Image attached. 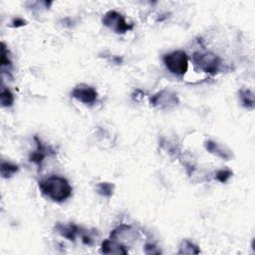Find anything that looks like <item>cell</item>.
Instances as JSON below:
<instances>
[{
    "mask_svg": "<svg viewBox=\"0 0 255 255\" xmlns=\"http://www.w3.org/2000/svg\"><path fill=\"white\" fill-rule=\"evenodd\" d=\"M41 193L54 202H64L72 196L73 187L67 178L60 175H50L38 183Z\"/></svg>",
    "mask_w": 255,
    "mask_h": 255,
    "instance_id": "6da1fadb",
    "label": "cell"
},
{
    "mask_svg": "<svg viewBox=\"0 0 255 255\" xmlns=\"http://www.w3.org/2000/svg\"><path fill=\"white\" fill-rule=\"evenodd\" d=\"M191 60L193 62V65L200 71L215 75L221 70L222 61L216 54L212 52H195L191 56Z\"/></svg>",
    "mask_w": 255,
    "mask_h": 255,
    "instance_id": "7a4b0ae2",
    "label": "cell"
},
{
    "mask_svg": "<svg viewBox=\"0 0 255 255\" xmlns=\"http://www.w3.org/2000/svg\"><path fill=\"white\" fill-rule=\"evenodd\" d=\"M162 62L171 74L178 77L183 76L188 70V56L182 50H175L164 54Z\"/></svg>",
    "mask_w": 255,
    "mask_h": 255,
    "instance_id": "3957f363",
    "label": "cell"
},
{
    "mask_svg": "<svg viewBox=\"0 0 255 255\" xmlns=\"http://www.w3.org/2000/svg\"><path fill=\"white\" fill-rule=\"evenodd\" d=\"M102 23L117 34H125L133 28L125 16L116 10H109L102 17Z\"/></svg>",
    "mask_w": 255,
    "mask_h": 255,
    "instance_id": "277c9868",
    "label": "cell"
},
{
    "mask_svg": "<svg viewBox=\"0 0 255 255\" xmlns=\"http://www.w3.org/2000/svg\"><path fill=\"white\" fill-rule=\"evenodd\" d=\"M149 103L152 107L158 109H169L179 104L177 95L167 89L160 90L149 98Z\"/></svg>",
    "mask_w": 255,
    "mask_h": 255,
    "instance_id": "5b68a950",
    "label": "cell"
},
{
    "mask_svg": "<svg viewBox=\"0 0 255 255\" xmlns=\"http://www.w3.org/2000/svg\"><path fill=\"white\" fill-rule=\"evenodd\" d=\"M138 237V231L135 230L131 225L128 224H121L115 229L112 230L110 234V238H113L120 243L126 245L128 247V244L135 241V239Z\"/></svg>",
    "mask_w": 255,
    "mask_h": 255,
    "instance_id": "8992f818",
    "label": "cell"
},
{
    "mask_svg": "<svg viewBox=\"0 0 255 255\" xmlns=\"http://www.w3.org/2000/svg\"><path fill=\"white\" fill-rule=\"evenodd\" d=\"M71 95L77 101L85 105H94L98 100L97 90L87 84L77 85L71 92Z\"/></svg>",
    "mask_w": 255,
    "mask_h": 255,
    "instance_id": "52a82bcc",
    "label": "cell"
},
{
    "mask_svg": "<svg viewBox=\"0 0 255 255\" xmlns=\"http://www.w3.org/2000/svg\"><path fill=\"white\" fill-rule=\"evenodd\" d=\"M34 140L36 142V149L30 154L29 160L34 164H36L38 168H41L45 157L48 155L56 154V151L52 146L44 144L37 135L34 136Z\"/></svg>",
    "mask_w": 255,
    "mask_h": 255,
    "instance_id": "ba28073f",
    "label": "cell"
},
{
    "mask_svg": "<svg viewBox=\"0 0 255 255\" xmlns=\"http://www.w3.org/2000/svg\"><path fill=\"white\" fill-rule=\"evenodd\" d=\"M82 227L74 224V223H63L57 222L54 226L55 232H57L62 237L68 239L69 241L74 242L78 236L81 235Z\"/></svg>",
    "mask_w": 255,
    "mask_h": 255,
    "instance_id": "9c48e42d",
    "label": "cell"
},
{
    "mask_svg": "<svg viewBox=\"0 0 255 255\" xmlns=\"http://www.w3.org/2000/svg\"><path fill=\"white\" fill-rule=\"evenodd\" d=\"M204 147L209 153H211L217 157H220L222 159L229 160L233 157L232 151L217 141L208 139L204 142Z\"/></svg>",
    "mask_w": 255,
    "mask_h": 255,
    "instance_id": "30bf717a",
    "label": "cell"
},
{
    "mask_svg": "<svg viewBox=\"0 0 255 255\" xmlns=\"http://www.w3.org/2000/svg\"><path fill=\"white\" fill-rule=\"evenodd\" d=\"M101 252L104 254H128V248L126 245L120 243L119 241L109 238L102 242Z\"/></svg>",
    "mask_w": 255,
    "mask_h": 255,
    "instance_id": "8fae6325",
    "label": "cell"
},
{
    "mask_svg": "<svg viewBox=\"0 0 255 255\" xmlns=\"http://www.w3.org/2000/svg\"><path fill=\"white\" fill-rule=\"evenodd\" d=\"M239 99L242 106L248 110H253L255 107L254 94L249 89H241L239 91Z\"/></svg>",
    "mask_w": 255,
    "mask_h": 255,
    "instance_id": "7c38bea8",
    "label": "cell"
},
{
    "mask_svg": "<svg viewBox=\"0 0 255 255\" xmlns=\"http://www.w3.org/2000/svg\"><path fill=\"white\" fill-rule=\"evenodd\" d=\"M199 253H200L199 247L187 239L182 240L178 246L177 254H199Z\"/></svg>",
    "mask_w": 255,
    "mask_h": 255,
    "instance_id": "4fadbf2b",
    "label": "cell"
},
{
    "mask_svg": "<svg viewBox=\"0 0 255 255\" xmlns=\"http://www.w3.org/2000/svg\"><path fill=\"white\" fill-rule=\"evenodd\" d=\"M0 63H1V69L3 72H9L12 68V61L9 56V51L6 48V45L4 42L1 43V57H0Z\"/></svg>",
    "mask_w": 255,
    "mask_h": 255,
    "instance_id": "5bb4252c",
    "label": "cell"
},
{
    "mask_svg": "<svg viewBox=\"0 0 255 255\" xmlns=\"http://www.w3.org/2000/svg\"><path fill=\"white\" fill-rule=\"evenodd\" d=\"M19 171V165L10 161L3 160L1 162V175L4 178H10Z\"/></svg>",
    "mask_w": 255,
    "mask_h": 255,
    "instance_id": "9a60e30c",
    "label": "cell"
},
{
    "mask_svg": "<svg viewBox=\"0 0 255 255\" xmlns=\"http://www.w3.org/2000/svg\"><path fill=\"white\" fill-rule=\"evenodd\" d=\"M97 192L98 194H100L103 197H111L114 194L115 191V184L112 182H108V181H103V182H99L97 184Z\"/></svg>",
    "mask_w": 255,
    "mask_h": 255,
    "instance_id": "2e32d148",
    "label": "cell"
},
{
    "mask_svg": "<svg viewBox=\"0 0 255 255\" xmlns=\"http://www.w3.org/2000/svg\"><path fill=\"white\" fill-rule=\"evenodd\" d=\"M0 102H1V106L3 108H9L14 103V96H13L12 92L4 86H2V88H1Z\"/></svg>",
    "mask_w": 255,
    "mask_h": 255,
    "instance_id": "e0dca14e",
    "label": "cell"
},
{
    "mask_svg": "<svg viewBox=\"0 0 255 255\" xmlns=\"http://www.w3.org/2000/svg\"><path fill=\"white\" fill-rule=\"evenodd\" d=\"M159 145L170 155H177L179 153V147H178L177 143H175L173 141L162 138L160 140Z\"/></svg>",
    "mask_w": 255,
    "mask_h": 255,
    "instance_id": "ac0fdd59",
    "label": "cell"
},
{
    "mask_svg": "<svg viewBox=\"0 0 255 255\" xmlns=\"http://www.w3.org/2000/svg\"><path fill=\"white\" fill-rule=\"evenodd\" d=\"M232 176V171L228 168H223V169H219L216 171L215 173V178L216 180H218L221 183L226 182L230 177Z\"/></svg>",
    "mask_w": 255,
    "mask_h": 255,
    "instance_id": "d6986e66",
    "label": "cell"
},
{
    "mask_svg": "<svg viewBox=\"0 0 255 255\" xmlns=\"http://www.w3.org/2000/svg\"><path fill=\"white\" fill-rule=\"evenodd\" d=\"M143 251L145 254H160L161 251L159 250V248L151 242H146L143 246Z\"/></svg>",
    "mask_w": 255,
    "mask_h": 255,
    "instance_id": "ffe728a7",
    "label": "cell"
},
{
    "mask_svg": "<svg viewBox=\"0 0 255 255\" xmlns=\"http://www.w3.org/2000/svg\"><path fill=\"white\" fill-rule=\"evenodd\" d=\"M12 27H16V28H18V27H22V26H25L26 24H27V22L24 20V19H22V18H20V17H16V18H14L13 20H12Z\"/></svg>",
    "mask_w": 255,
    "mask_h": 255,
    "instance_id": "44dd1931",
    "label": "cell"
}]
</instances>
